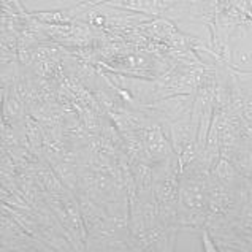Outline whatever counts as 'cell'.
<instances>
[{"label":"cell","instance_id":"1","mask_svg":"<svg viewBox=\"0 0 252 252\" xmlns=\"http://www.w3.org/2000/svg\"><path fill=\"white\" fill-rule=\"evenodd\" d=\"M201 244H203V252H220L216 246L214 240L211 238V233L208 230L201 232Z\"/></svg>","mask_w":252,"mask_h":252}]
</instances>
